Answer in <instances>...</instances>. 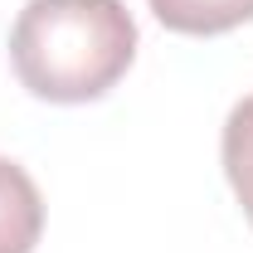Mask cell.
<instances>
[{
  "mask_svg": "<svg viewBox=\"0 0 253 253\" xmlns=\"http://www.w3.org/2000/svg\"><path fill=\"white\" fill-rule=\"evenodd\" d=\"M136 59V20L122 0H30L10 30V63L44 102H93Z\"/></svg>",
  "mask_w": 253,
  "mask_h": 253,
  "instance_id": "obj_1",
  "label": "cell"
},
{
  "mask_svg": "<svg viewBox=\"0 0 253 253\" xmlns=\"http://www.w3.org/2000/svg\"><path fill=\"white\" fill-rule=\"evenodd\" d=\"M44 234V200L20 161L0 156V253H34Z\"/></svg>",
  "mask_w": 253,
  "mask_h": 253,
  "instance_id": "obj_2",
  "label": "cell"
},
{
  "mask_svg": "<svg viewBox=\"0 0 253 253\" xmlns=\"http://www.w3.org/2000/svg\"><path fill=\"white\" fill-rule=\"evenodd\" d=\"M166 30L175 34H229L253 20V0H146Z\"/></svg>",
  "mask_w": 253,
  "mask_h": 253,
  "instance_id": "obj_3",
  "label": "cell"
},
{
  "mask_svg": "<svg viewBox=\"0 0 253 253\" xmlns=\"http://www.w3.org/2000/svg\"><path fill=\"white\" fill-rule=\"evenodd\" d=\"M219 156H224V175L244 205V219L253 224V93L244 102H234L229 122L219 136Z\"/></svg>",
  "mask_w": 253,
  "mask_h": 253,
  "instance_id": "obj_4",
  "label": "cell"
}]
</instances>
